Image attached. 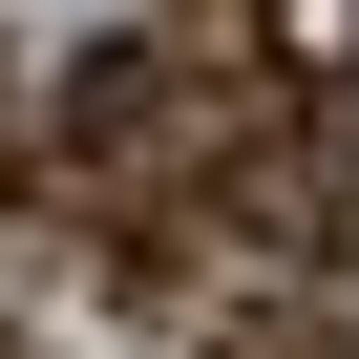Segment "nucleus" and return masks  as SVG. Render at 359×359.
I'll return each instance as SVG.
<instances>
[{
  "mask_svg": "<svg viewBox=\"0 0 359 359\" xmlns=\"http://www.w3.org/2000/svg\"><path fill=\"white\" fill-rule=\"evenodd\" d=\"M212 127H233V106H212L191 43H85L64 106H43V169H64V212L148 275L169 233H191V191H212Z\"/></svg>",
  "mask_w": 359,
  "mask_h": 359,
  "instance_id": "f257e3e1",
  "label": "nucleus"
},
{
  "mask_svg": "<svg viewBox=\"0 0 359 359\" xmlns=\"http://www.w3.org/2000/svg\"><path fill=\"white\" fill-rule=\"evenodd\" d=\"M212 359H359V317H338V296H254Z\"/></svg>",
  "mask_w": 359,
  "mask_h": 359,
  "instance_id": "f03ea898",
  "label": "nucleus"
},
{
  "mask_svg": "<svg viewBox=\"0 0 359 359\" xmlns=\"http://www.w3.org/2000/svg\"><path fill=\"white\" fill-rule=\"evenodd\" d=\"M148 43H191V64L212 43H275V0H148Z\"/></svg>",
  "mask_w": 359,
  "mask_h": 359,
  "instance_id": "7ed1b4c3",
  "label": "nucleus"
},
{
  "mask_svg": "<svg viewBox=\"0 0 359 359\" xmlns=\"http://www.w3.org/2000/svg\"><path fill=\"white\" fill-rule=\"evenodd\" d=\"M0 169H22V64H0Z\"/></svg>",
  "mask_w": 359,
  "mask_h": 359,
  "instance_id": "20e7f679",
  "label": "nucleus"
},
{
  "mask_svg": "<svg viewBox=\"0 0 359 359\" xmlns=\"http://www.w3.org/2000/svg\"><path fill=\"white\" fill-rule=\"evenodd\" d=\"M0 359H22V338H0Z\"/></svg>",
  "mask_w": 359,
  "mask_h": 359,
  "instance_id": "39448f33",
  "label": "nucleus"
}]
</instances>
